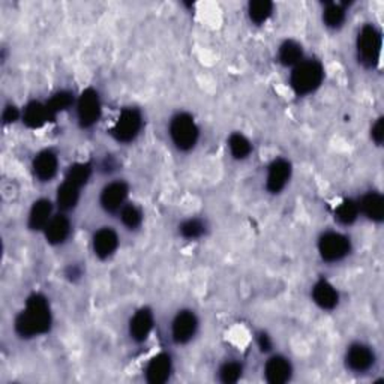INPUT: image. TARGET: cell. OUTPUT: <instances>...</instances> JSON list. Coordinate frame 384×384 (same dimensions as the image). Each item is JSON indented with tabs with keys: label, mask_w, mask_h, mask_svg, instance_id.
I'll return each instance as SVG.
<instances>
[{
	"label": "cell",
	"mask_w": 384,
	"mask_h": 384,
	"mask_svg": "<svg viewBox=\"0 0 384 384\" xmlns=\"http://www.w3.org/2000/svg\"><path fill=\"white\" fill-rule=\"evenodd\" d=\"M53 317L48 300L43 294H32L26 302L24 309L15 318V332L22 338H35L45 335L51 329Z\"/></svg>",
	"instance_id": "obj_1"
},
{
	"label": "cell",
	"mask_w": 384,
	"mask_h": 384,
	"mask_svg": "<svg viewBox=\"0 0 384 384\" xmlns=\"http://www.w3.org/2000/svg\"><path fill=\"white\" fill-rule=\"evenodd\" d=\"M325 78L323 65L318 60L308 59L302 60L293 68L292 77H290V85L297 95L304 97L315 92Z\"/></svg>",
	"instance_id": "obj_2"
},
{
	"label": "cell",
	"mask_w": 384,
	"mask_h": 384,
	"mask_svg": "<svg viewBox=\"0 0 384 384\" xmlns=\"http://www.w3.org/2000/svg\"><path fill=\"white\" fill-rule=\"evenodd\" d=\"M200 131L194 118L188 113H179L170 122V137L174 146L182 152L191 150L199 141Z\"/></svg>",
	"instance_id": "obj_3"
},
{
	"label": "cell",
	"mask_w": 384,
	"mask_h": 384,
	"mask_svg": "<svg viewBox=\"0 0 384 384\" xmlns=\"http://www.w3.org/2000/svg\"><path fill=\"white\" fill-rule=\"evenodd\" d=\"M381 45L383 38L380 30L372 24L363 26L357 36V55L362 65L367 68L376 66L381 55Z\"/></svg>",
	"instance_id": "obj_4"
},
{
	"label": "cell",
	"mask_w": 384,
	"mask_h": 384,
	"mask_svg": "<svg viewBox=\"0 0 384 384\" xmlns=\"http://www.w3.org/2000/svg\"><path fill=\"white\" fill-rule=\"evenodd\" d=\"M351 251L350 239L336 232H327L320 237L318 253L325 262L335 263L346 258Z\"/></svg>",
	"instance_id": "obj_5"
},
{
	"label": "cell",
	"mask_w": 384,
	"mask_h": 384,
	"mask_svg": "<svg viewBox=\"0 0 384 384\" xmlns=\"http://www.w3.org/2000/svg\"><path fill=\"white\" fill-rule=\"evenodd\" d=\"M143 128L141 113L137 108L122 110L119 119L114 123L111 136L120 143H131L138 137Z\"/></svg>",
	"instance_id": "obj_6"
},
{
	"label": "cell",
	"mask_w": 384,
	"mask_h": 384,
	"mask_svg": "<svg viewBox=\"0 0 384 384\" xmlns=\"http://www.w3.org/2000/svg\"><path fill=\"white\" fill-rule=\"evenodd\" d=\"M101 99L95 89H86L77 102V114L81 128H90L101 118Z\"/></svg>",
	"instance_id": "obj_7"
},
{
	"label": "cell",
	"mask_w": 384,
	"mask_h": 384,
	"mask_svg": "<svg viewBox=\"0 0 384 384\" xmlns=\"http://www.w3.org/2000/svg\"><path fill=\"white\" fill-rule=\"evenodd\" d=\"M199 329V320L192 311H180V313L174 317L171 334L176 344H186L190 342Z\"/></svg>",
	"instance_id": "obj_8"
},
{
	"label": "cell",
	"mask_w": 384,
	"mask_h": 384,
	"mask_svg": "<svg viewBox=\"0 0 384 384\" xmlns=\"http://www.w3.org/2000/svg\"><path fill=\"white\" fill-rule=\"evenodd\" d=\"M128 197V185L123 180H116L108 183L101 192V206L104 211L114 213L119 212L125 206V200Z\"/></svg>",
	"instance_id": "obj_9"
},
{
	"label": "cell",
	"mask_w": 384,
	"mask_h": 384,
	"mask_svg": "<svg viewBox=\"0 0 384 384\" xmlns=\"http://www.w3.org/2000/svg\"><path fill=\"white\" fill-rule=\"evenodd\" d=\"M292 178V164L285 159H275L267 171L266 186L272 194L281 192Z\"/></svg>",
	"instance_id": "obj_10"
},
{
	"label": "cell",
	"mask_w": 384,
	"mask_h": 384,
	"mask_svg": "<svg viewBox=\"0 0 384 384\" xmlns=\"http://www.w3.org/2000/svg\"><path fill=\"white\" fill-rule=\"evenodd\" d=\"M374 360H376V356H374L372 350L365 344H360V342L350 346L347 350L346 363L355 372H367L374 365Z\"/></svg>",
	"instance_id": "obj_11"
},
{
	"label": "cell",
	"mask_w": 384,
	"mask_h": 384,
	"mask_svg": "<svg viewBox=\"0 0 384 384\" xmlns=\"http://www.w3.org/2000/svg\"><path fill=\"white\" fill-rule=\"evenodd\" d=\"M293 376V367L284 356H272L266 362L264 377L271 384H284Z\"/></svg>",
	"instance_id": "obj_12"
},
{
	"label": "cell",
	"mask_w": 384,
	"mask_h": 384,
	"mask_svg": "<svg viewBox=\"0 0 384 384\" xmlns=\"http://www.w3.org/2000/svg\"><path fill=\"white\" fill-rule=\"evenodd\" d=\"M93 251H95V255L99 257L101 260H106V258L111 257L119 246V237L118 233L113 230L110 227H104L101 230H98L93 236Z\"/></svg>",
	"instance_id": "obj_13"
},
{
	"label": "cell",
	"mask_w": 384,
	"mask_h": 384,
	"mask_svg": "<svg viewBox=\"0 0 384 384\" xmlns=\"http://www.w3.org/2000/svg\"><path fill=\"white\" fill-rule=\"evenodd\" d=\"M173 362L167 353H159L150 359L146 367V380L152 384H162L171 376Z\"/></svg>",
	"instance_id": "obj_14"
},
{
	"label": "cell",
	"mask_w": 384,
	"mask_h": 384,
	"mask_svg": "<svg viewBox=\"0 0 384 384\" xmlns=\"http://www.w3.org/2000/svg\"><path fill=\"white\" fill-rule=\"evenodd\" d=\"M59 167L57 155L53 150H43L39 152L32 164V169L36 178L41 182H48L56 176Z\"/></svg>",
	"instance_id": "obj_15"
},
{
	"label": "cell",
	"mask_w": 384,
	"mask_h": 384,
	"mask_svg": "<svg viewBox=\"0 0 384 384\" xmlns=\"http://www.w3.org/2000/svg\"><path fill=\"white\" fill-rule=\"evenodd\" d=\"M153 329V314L149 308L138 309L129 321V335L136 342L146 341Z\"/></svg>",
	"instance_id": "obj_16"
},
{
	"label": "cell",
	"mask_w": 384,
	"mask_h": 384,
	"mask_svg": "<svg viewBox=\"0 0 384 384\" xmlns=\"http://www.w3.org/2000/svg\"><path fill=\"white\" fill-rule=\"evenodd\" d=\"M47 242L51 245L64 243L71 233V222L66 215H55L44 228Z\"/></svg>",
	"instance_id": "obj_17"
},
{
	"label": "cell",
	"mask_w": 384,
	"mask_h": 384,
	"mask_svg": "<svg viewBox=\"0 0 384 384\" xmlns=\"http://www.w3.org/2000/svg\"><path fill=\"white\" fill-rule=\"evenodd\" d=\"M313 299L321 309L327 311L336 308V305L339 304V294L336 288L327 283L326 279H320V281L315 283L313 288Z\"/></svg>",
	"instance_id": "obj_18"
},
{
	"label": "cell",
	"mask_w": 384,
	"mask_h": 384,
	"mask_svg": "<svg viewBox=\"0 0 384 384\" xmlns=\"http://www.w3.org/2000/svg\"><path fill=\"white\" fill-rule=\"evenodd\" d=\"M51 218H53V204L47 199H39L30 209L29 228L30 230H44Z\"/></svg>",
	"instance_id": "obj_19"
},
{
	"label": "cell",
	"mask_w": 384,
	"mask_h": 384,
	"mask_svg": "<svg viewBox=\"0 0 384 384\" xmlns=\"http://www.w3.org/2000/svg\"><path fill=\"white\" fill-rule=\"evenodd\" d=\"M48 120H51V116L45 104H41L36 101L27 104L23 111V122L27 128L38 129L41 127H44Z\"/></svg>",
	"instance_id": "obj_20"
},
{
	"label": "cell",
	"mask_w": 384,
	"mask_h": 384,
	"mask_svg": "<svg viewBox=\"0 0 384 384\" xmlns=\"http://www.w3.org/2000/svg\"><path fill=\"white\" fill-rule=\"evenodd\" d=\"M360 212L365 213L371 221L381 222L384 218V199L378 192H368L363 195V199L359 203Z\"/></svg>",
	"instance_id": "obj_21"
},
{
	"label": "cell",
	"mask_w": 384,
	"mask_h": 384,
	"mask_svg": "<svg viewBox=\"0 0 384 384\" xmlns=\"http://www.w3.org/2000/svg\"><path fill=\"white\" fill-rule=\"evenodd\" d=\"M80 200V188L76 185H72L69 182H64L59 188H57V195H56V203L60 207L62 211H71L74 209Z\"/></svg>",
	"instance_id": "obj_22"
},
{
	"label": "cell",
	"mask_w": 384,
	"mask_h": 384,
	"mask_svg": "<svg viewBox=\"0 0 384 384\" xmlns=\"http://www.w3.org/2000/svg\"><path fill=\"white\" fill-rule=\"evenodd\" d=\"M304 60V50L302 45L296 41H285V43L279 47V62L284 66H296Z\"/></svg>",
	"instance_id": "obj_23"
},
{
	"label": "cell",
	"mask_w": 384,
	"mask_h": 384,
	"mask_svg": "<svg viewBox=\"0 0 384 384\" xmlns=\"http://www.w3.org/2000/svg\"><path fill=\"white\" fill-rule=\"evenodd\" d=\"M92 176V164L90 162H77L74 165H71L66 173L65 180L78 186L81 190L85 186Z\"/></svg>",
	"instance_id": "obj_24"
},
{
	"label": "cell",
	"mask_w": 384,
	"mask_h": 384,
	"mask_svg": "<svg viewBox=\"0 0 384 384\" xmlns=\"http://www.w3.org/2000/svg\"><path fill=\"white\" fill-rule=\"evenodd\" d=\"M72 104H74V95L68 90H60L50 98L45 106L48 108L51 119H55L59 113L68 110Z\"/></svg>",
	"instance_id": "obj_25"
},
{
	"label": "cell",
	"mask_w": 384,
	"mask_h": 384,
	"mask_svg": "<svg viewBox=\"0 0 384 384\" xmlns=\"http://www.w3.org/2000/svg\"><path fill=\"white\" fill-rule=\"evenodd\" d=\"M228 148L236 159H246L253 152V144L243 134L236 132L228 138Z\"/></svg>",
	"instance_id": "obj_26"
},
{
	"label": "cell",
	"mask_w": 384,
	"mask_h": 384,
	"mask_svg": "<svg viewBox=\"0 0 384 384\" xmlns=\"http://www.w3.org/2000/svg\"><path fill=\"white\" fill-rule=\"evenodd\" d=\"M360 213V207H359V203L355 201V200H344L342 201L335 211V218L344 225H350L355 222L357 220V216Z\"/></svg>",
	"instance_id": "obj_27"
},
{
	"label": "cell",
	"mask_w": 384,
	"mask_h": 384,
	"mask_svg": "<svg viewBox=\"0 0 384 384\" xmlns=\"http://www.w3.org/2000/svg\"><path fill=\"white\" fill-rule=\"evenodd\" d=\"M272 11H273V3L267 2V0H255V2L249 3V8H248L249 18H251L257 24L264 23L266 20L272 15Z\"/></svg>",
	"instance_id": "obj_28"
},
{
	"label": "cell",
	"mask_w": 384,
	"mask_h": 384,
	"mask_svg": "<svg viewBox=\"0 0 384 384\" xmlns=\"http://www.w3.org/2000/svg\"><path fill=\"white\" fill-rule=\"evenodd\" d=\"M120 220L129 230H136L143 222V212L136 204H125L120 209Z\"/></svg>",
	"instance_id": "obj_29"
},
{
	"label": "cell",
	"mask_w": 384,
	"mask_h": 384,
	"mask_svg": "<svg viewBox=\"0 0 384 384\" xmlns=\"http://www.w3.org/2000/svg\"><path fill=\"white\" fill-rule=\"evenodd\" d=\"M323 20L327 27L338 29L346 20V9L339 3H329L323 13Z\"/></svg>",
	"instance_id": "obj_30"
},
{
	"label": "cell",
	"mask_w": 384,
	"mask_h": 384,
	"mask_svg": "<svg viewBox=\"0 0 384 384\" xmlns=\"http://www.w3.org/2000/svg\"><path fill=\"white\" fill-rule=\"evenodd\" d=\"M243 372V367L236 360L225 362L220 369V380L225 384H232L241 380Z\"/></svg>",
	"instance_id": "obj_31"
},
{
	"label": "cell",
	"mask_w": 384,
	"mask_h": 384,
	"mask_svg": "<svg viewBox=\"0 0 384 384\" xmlns=\"http://www.w3.org/2000/svg\"><path fill=\"white\" fill-rule=\"evenodd\" d=\"M179 232L185 239H199L206 232V224L201 220H197V218H194V220H186L180 224Z\"/></svg>",
	"instance_id": "obj_32"
},
{
	"label": "cell",
	"mask_w": 384,
	"mask_h": 384,
	"mask_svg": "<svg viewBox=\"0 0 384 384\" xmlns=\"http://www.w3.org/2000/svg\"><path fill=\"white\" fill-rule=\"evenodd\" d=\"M3 123L5 125H9V123H14L18 118H20V111L15 106H6L5 110H3Z\"/></svg>",
	"instance_id": "obj_33"
},
{
	"label": "cell",
	"mask_w": 384,
	"mask_h": 384,
	"mask_svg": "<svg viewBox=\"0 0 384 384\" xmlns=\"http://www.w3.org/2000/svg\"><path fill=\"white\" fill-rule=\"evenodd\" d=\"M371 136H372V140L376 141L377 144H381L383 143V138H384V128H383V119L380 118L376 125L372 127V131H371Z\"/></svg>",
	"instance_id": "obj_34"
},
{
	"label": "cell",
	"mask_w": 384,
	"mask_h": 384,
	"mask_svg": "<svg viewBox=\"0 0 384 384\" xmlns=\"http://www.w3.org/2000/svg\"><path fill=\"white\" fill-rule=\"evenodd\" d=\"M257 342H258V347H260L262 351L267 353V351L272 350V346H273L272 344V339H271V336H269L267 334H264V332H263V334L258 335Z\"/></svg>",
	"instance_id": "obj_35"
},
{
	"label": "cell",
	"mask_w": 384,
	"mask_h": 384,
	"mask_svg": "<svg viewBox=\"0 0 384 384\" xmlns=\"http://www.w3.org/2000/svg\"><path fill=\"white\" fill-rule=\"evenodd\" d=\"M113 167H114V164H113L111 158H106V159H104V162H102V169H104V170H106V171H111V170H114Z\"/></svg>",
	"instance_id": "obj_36"
}]
</instances>
